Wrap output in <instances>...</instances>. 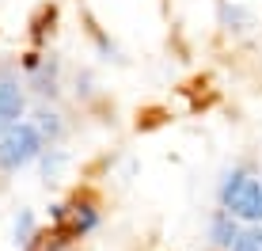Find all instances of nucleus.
I'll return each mask as SVG.
<instances>
[{
	"mask_svg": "<svg viewBox=\"0 0 262 251\" xmlns=\"http://www.w3.org/2000/svg\"><path fill=\"white\" fill-rule=\"evenodd\" d=\"M42 149H46V137L38 133V126L34 122H15V126H8V130L0 133V168L15 172V168L31 164L34 156H42Z\"/></svg>",
	"mask_w": 262,
	"mask_h": 251,
	"instance_id": "nucleus-1",
	"label": "nucleus"
},
{
	"mask_svg": "<svg viewBox=\"0 0 262 251\" xmlns=\"http://www.w3.org/2000/svg\"><path fill=\"white\" fill-rule=\"evenodd\" d=\"M221 202L232 217L243 221H262V183L251 179L247 172H232L221 186Z\"/></svg>",
	"mask_w": 262,
	"mask_h": 251,
	"instance_id": "nucleus-2",
	"label": "nucleus"
},
{
	"mask_svg": "<svg viewBox=\"0 0 262 251\" xmlns=\"http://www.w3.org/2000/svg\"><path fill=\"white\" fill-rule=\"evenodd\" d=\"M53 221H57V225L65 228L69 236H80V232H88V228H95V225H99V213L92 210V205L76 202V205H57Z\"/></svg>",
	"mask_w": 262,
	"mask_h": 251,
	"instance_id": "nucleus-3",
	"label": "nucleus"
},
{
	"mask_svg": "<svg viewBox=\"0 0 262 251\" xmlns=\"http://www.w3.org/2000/svg\"><path fill=\"white\" fill-rule=\"evenodd\" d=\"M23 118V92L15 80H0V130Z\"/></svg>",
	"mask_w": 262,
	"mask_h": 251,
	"instance_id": "nucleus-4",
	"label": "nucleus"
},
{
	"mask_svg": "<svg viewBox=\"0 0 262 251\" xmlns=\"http://www.w3.org/2000/svg\"><path fill=\"white\" fill-rule=\"evenodd\" d=\"M236 240H239V225H236V217H232L228 210L216 213V217H213V244H216V247H232Z\"/></svg>",
	"mask_w": 262,
	"mask_h": 251,
	"instance_id": "nucleus-5",
	"label": "nucleus"
},
{
	"mask_svg": "<svg viewBox=\"0 0 262 251\" xmlns=\"http://www.w3.org/2000/svg\"><path fill=\"white\" fill-rule=\"evenodd\" d=\"M27 247H31V251H65V247H69V232H65V228L42 232V236H34Z\"/></svg>",
	"mask_w": 262,
	"mask_h": 251,
	"instance_id": "nucleus-6",
	"label": "nucleus"
},
{
	"mask_svg": "<svg viewBox=\"0 0 262 251\" xmlns=\"http://www.w3.org/2000/svg\"><path fill=\"white\" fill-rule=\"evenodd\" d=\"M34 126H38V133L50 137V141H57L61 130H65V126H61V114H53V111H38L34 114Z\"/></svg>",
	"mask_w": 262,
	"mask_h": 251,
	"instance_id": "nucleus-7",
	"label": "nucleus"
},
{
	"mask_svg": "<svg viewBox=\"0 0 262 251\" xmlns=\"http://www.w3.org/2000/svg\"><path fill=\"white\" fill-rule=\"evenodd\" d=\"M228 251H262V228L239 232V240H236V244H232Z\"/></svg>",
	"mask_w": 262,
	"mask_h": 251,
	"instance_id": "nucleus-8",
	"label": "nucleus"
},
{
	"mask_svg": "<svg viewBox=\"0 0 262 251\" xmlns=\"http://www.w3.org/2000/svg\"><path fill=\"white\" fill-rule=\"evenodd\" d=\"M15 232H19V244H31V240H34V217H31V213H19Z\"/></svg>",
	"mask_w": 262,
	"mask_h": 251,
	"instance_id": "nucleus-9",
	"label": "nucleus"
},
{
	"mask_svg": "<svg viewBox=\"0 0 262 251\" xmlns=\"http://www.w3.org/2000/svg\"><path fill=\"white\" fill-rule=\"evenodd\" d=\"M224 23H251V15L243 8H224Z\"/></svg>",
	"mask_w": 262,
	"mask_h": 251,
	"instance_id": "nucleus-10",
	"label": "nucleus"
}]
</instances>
